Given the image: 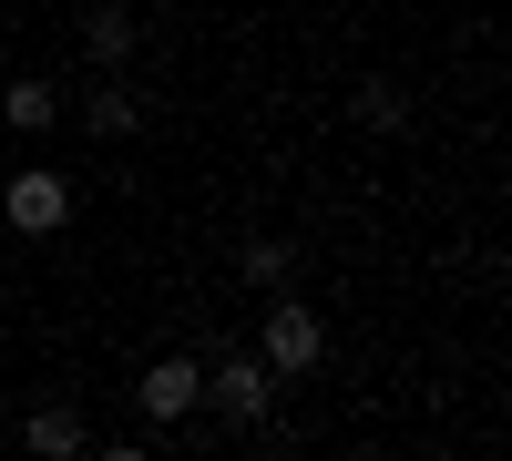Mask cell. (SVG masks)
Here are the masks:
<instances>
[{
	"mask_svg": "<svg viewBox=\"0 0 512 461\" xmlns=\"http://www.w3.org/2000/svg\"><path fill=\"white\" fill-rule=\"evenodd\" d=\"M246 349L267 359V380H277V390H308L318 369H328V308H308L297 287H267V298H256Z\"/></svg>",
	"mask_w": 512,
	"mask_h": 461,
	"instance_id": "1",
	"label": "cell"
},
{
	"mask_svg": "<svg viewBox=\"0 0 512 461\" xmlns=\"http://www.w3.org/2000/svg\"><path fill=\"white\" fill-rule=\"evenodd\" d=\"M123 400H134L154 431H185L195 410H205V349H185V339L144 349V359H134V390H123Z\"/></svg>",
	"mask_w": 512,
	"mask_h": 461,
	"instance_id": "2",
	"label": "cell"
},
{
	"mask_svg": "<svg viewBox=\"0 0 512 461\" xmlns=\"http://www.w3.org/2000/svg\"><path fill=\"white\" fill-rule=\"evenodd\" d=\"M72 175L62 164H0V226H11L21 246H52V236H72Z\"/></svg>",
	"mask_w": 512,
	"mask_h": 461,
	"instance_id": "3",
	"label": "cell"
},
{
	"mask_svg": "<svg viewBox=\"0 0 512 461\" xmlns=\"http://www.w3.org/2000/svg\"><path fill=\"white\" fill-rule=\"evenodd\" d=\"M338 113H349L369 144H420V93H410V72H390V62H359L349 93H338Z\"/></svg>",
	"mask_w": 512,
	"mask_h": 461,
	"instance_id": "4",
	"label": "cell"
},
{
	"mask_svg": "<svg viewBox=\"0 0 512 461\" xmlns=\"http://www.w3.org/2000/svg\"><path fill=\"white\" fill-rule=\"evenodd\" d=\"M205 410H216L226 431H246V421H267V410H277V380H267V359H256L246 339L205 349Z\"/></svg>",
	"mask_w": 512,
	"mask_h": 461,
	"instance_id": "5",
	"label": "cell"
},
{
	"mask_svg": "<svg viewBox=\"0 0 512 461\" xmlns=\"http://www.w3.org/2000/svg\"><path fill=\"white\" fill-rule=\"evenodd\" d=\"M72 123H82V144H103V154H113V175H123V144H144L154 103H144L134 82H123V72H93V93L72 103Z\"/></svg>",
	"mask_w": 512,
	"mask_h": 461,
	"instance_id": "6",
	"label": "cell"
},
{
	"mask_svg": "<svg viewBox=\"0 0 512 461\" xmlns=\"http://www.w3.org/2000/svg\"><path fill=\"white\" fill-rule=\"evenodd\" d=\"M297 267H308V236L297 226H246L226 246V277L246 287V298H267V287H297Z\"/></svg>",
	"mask_w": 512,
	"mask_h": 461,
	"instance_id": "7",
	"label": "cell"
},
{
	"mask_svg": "<svg viewBox=\"0 0 512 461\" xmlns=\"http://www.w3.org/2000/svg\"><path fill=\"white\" fill-rule=\"evenodd\" d=\"M72 41H82V72H134V62H144L134 0H82V11H72Z\"/></svg>",
	"mask_w": 512,
	"mask_h": 461,
	"instance_id": "8",
	"label": "cell"
},
{
	"mask_svg": "<svg viewBox=\"0 0 512 461\" xmlns=\"http://www.w3.org/2000/svg\"><path fill=\"white\" fill-rule=\"evenodd\" d=\"M21 451H31V461H72V451H93V421H82V400L31 390V410H21Z\"/></svg>",
	"mask_w": 512,
	"mask_h": 461,
	"instance_id": "9",
	"label": "cell"
},
{
	"mask_svg": "<svg viewBox=\"0 0 512 461\" xmlns=\"http://www.w3.org/2000/svg\"><path fill=\"white\" fill-rule=\"evenodd\" d=\"M0 123H11V134H52L62 123V82L52 72H11L0 82Z\"/></svg>",
	"mask_w": 512,
	"mask_h": 461,
	"instance_id": "10",
	"label": "cell"
}]
</instances>
